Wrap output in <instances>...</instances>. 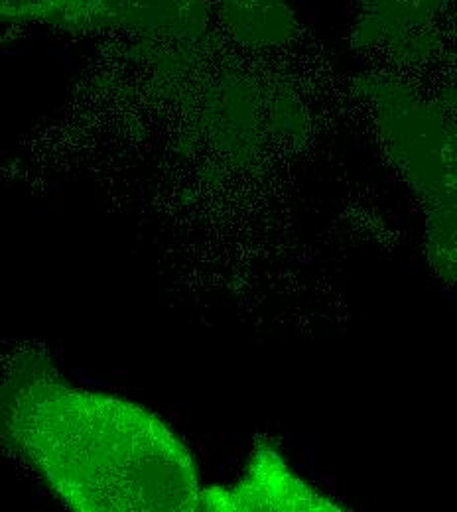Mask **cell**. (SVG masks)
I'll return each mask as SVG.
<instances>
[{
    "label": "cell",
    "instance_id": "obj_1",
    "mask_svg": "<svg viewBox=\"0 0 457 512\" xmlns=\"http://www.w3.org/2000/svg\"><path fill=\"white\" fill-rule=\"evenodd\" d=\"M0 438L73 511H196V457L170 424L69 383L42 351H20L0 381Z\"/></svg>",
    "mask_w": 457,
    "mask_h": 512
},
{
    "label": "cell",
    "instance_id": "obj_2",
    "mask_svg": "<svg viewBox=\"0 0 457 512\" xmlns=\"http://www.w3.org/2000/svg\"><path fill=\"white\" fill-rule=\"evenodd\" d=\"M363 93L392 160L424 207L432 260L440 270H454L456 128L448 101H428L398 81L381 77L365 79Z\"/></svg>",
    "mask_w": 457,
    "mask_h": 512
},
{
    "label": "cell",
    "instance_id": "obj_3",
    "mask_svg": "<svg viewBox=\"0 0 457 512\" xmlns=\"http://www.w3.org/2000/svg\"><path fill=\"white\" fill-rule=\"evenodd\" d=\"M0 22L194 38L207 28L209 6L207 0H0Z\"/></svg>",
    "mask_w": 457,
    "mask_h": 512
},
{
    "label": "cell",
    "instance_id": "obj_4",
    "mask_svg": "<svg viewBox=\"0 0 457 512\" xmlns=\"http://www.w3.org/2000/svg\"><path fill=\"white\" fill-rule=\"evenodd\" d=\"M196 511L339 512L345 511V507L298 477L280 449L259 438L247 473L235 485L201 487Z\"/></svg>",
    "mask_w": 457,
    "mask_h": 512
},
{
    "label": "cell",
    "instance_id": "obj_5",
    "mask_svg": "<svg viewBox=\"0 0 457 512\" xmlns=\"http://www.w3.org/2000/svg\"><path fill=\"white\" fill-rule=\"evenodd\" d=\"M357 44L404 62H426L442 46L454 0H357Z\"/></svg>",
    "mask_w": 457,
    "mask_h": 512
},
{
    "label": "cell",
    "instance_id": "obj_6",
    "mask_svg": "<svg viewBox=\"0 0 457 512\" xmlns=\"http://www.w3.org/2000/svg\"><path fill=\"white\" fill-rule=\"evenodd\" d=\"M221 18L231 34L249 46L288 44L296 32L286 0H219Z\"/></svg>",
    "mask_w": 457,
    "mask_h": 512
}]
</instances>
